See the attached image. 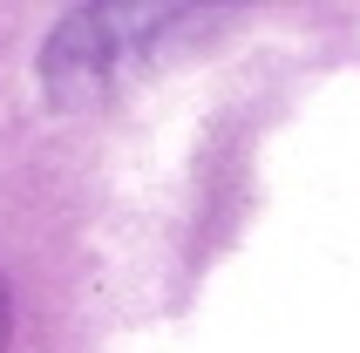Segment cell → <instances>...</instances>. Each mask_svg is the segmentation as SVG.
I'll return each instance as SVG.
<instances>
[{"instance_id":"6da1fadb","label":"cell","mask_w":360,"mask_h":353,"mask_svg":"<svg viewBox=\"0 0 360 353\" xmlns=\"http://www.w3.org/2000/svg\"><path fill=\"white\" fill-rule=\"evenodd\" d=\"M163 20H177V14H157V7H150V14H129V7L75 14L48 41V89H55L61 102H89V96H102V89H116L122 61L136 55L150 34H163Z\"/></svg>"},{"instance_id":"7a4b0ae2","label":"cell","mask_w":360,"mask_h":353,"mask_svg":"<svg viewBox=\"0 0 360 353\" xmlns=\"http://www.w3.org/2000/svg\"><path fill=\"white\" fill-rule=\"evenodd\" d=\"M0 347H7V278H0Z\"/></svg>"}]
</instances>
